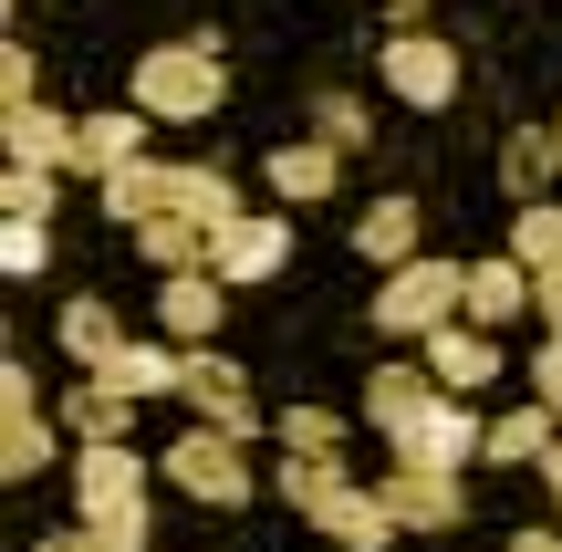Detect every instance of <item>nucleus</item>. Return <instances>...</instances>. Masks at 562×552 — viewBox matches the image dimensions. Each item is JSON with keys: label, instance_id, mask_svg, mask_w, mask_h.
Here are the masks:
<instances>
[{"label": "nucleus", "instance_id": "c756f323", "mask_svg": "<svg viewBox=\"0 0 562 552\" xmlns=\"http://www.w3.org/2000/svg\"><path fill=\"white\" fill-rule=\"evenodd\" d=\"M510 261H531V271L562 261V199H521V219H510Z\"/></svg>", "mask_w": 562, "mask_h": 552}, {"label": "nucleus", "instance_id": "c9c22d12", "mask_svg": "<svg viewBox=\"0 0 562 552\" xmlns=\"http://www.w3.org/2000/svg\"><path fill=\"white\" fill-rule=\"evenodd\" d=\"M531 396L562 417V334H542V345H531Z\"/></svg>", "mask_w": 562, "mask_h": 552}, {"label": "nucleus", "instance_id": "9b49d317", "mask_svg": "<svg viewBox=\"0 0 562 552\" xmlns=\"http://www.w3.org/2000/svg\"><path fill=\"white\" fill-rule=\"evenodd\" d=\"M146 125H157L146 104H104V115H74V167L104 188L115 167H136V157H146Z\"/></svg>", "mask_w": 562, "mask_h": 552}, {"label": "nucleus", "instance_id": "7ed1b4c3", "mask_svg": "<svg viewBox=\"0 0 562 552\" xmlns=\"http://www.w3.org/2000/svg\"><path fill=\"white\" fill-rule=\"evenodd\" d=\"M157 480H167L178 500L240 511V500H250V438H229V428H178V438H167V459H157Z\"/></svg>", "mask_w": 562, "mask_h": 552}, {"label": "nucleus", "instance_id": "2f4dec72", "mask_svg": "<svg viewBox=\"0 0 562 552\" xmlns=\"http://www.w3.org/2000/svg\"><path fill=\"white\" fill-rule=\"evenodd\" d=\"M53 199H63V167H0V209L11 219H53Z\"/></svg>", "mask_w": 562, "mask_h": 552}, {"label": "nucleus", "instance_id": "9d476101", "mask_svg": "<svg viewBox=\"0 0 562 552\" xmlns=\"http://www.w3.org/2000/svg\"><path fill=\"white\" fill-rule=\"evenodd\" d=\"M157 459H136V438H83L74 449V511H104V500H146Z\"/></svg>", "mask_w": 562, "mask_h": 552}, {"label": "nucleus", "instance_id": "423d86ee", "mask_svg": "<svg viewBox=\"0 0 562 552\" xmlns=\"http://www.w3.org/2000/svg\"><path fill=\"white\" fill-rule=\"evenodd\" d=\"M178 407L199 417V428H229V438H261V407H250V375L229 365L220 345H188V365H178Z\"/></svg>", "mask_w": 562, "mask_h": 552}, {"label": "nucleus", "instance_id": "39448f33", "mask_svg": "<svg viewBox=\"0 0 562 552\" xmlns=\"http://www.w3.org/2000/svg\"><path fill=\"white\" fill-rule=\"evenodd\" d=\"M385 438H396V459H417V470H469V459L490 449V417H469V396L438 386L406 428H385Z\"/></svg>", "mask_w": 562, "mask_h": 552}, {"label": "nucleus", "instance_id": "a19ab883", "mask_svg": "<svg viewBox=\"0 0 562 552\" xmlns=\"http://www.w3.org/2000/svg\"><path fill=\"white\" fill-rule=\"evenodd\" d=\"M385 11H396V32H417V0H385Z\"/></svg>", "mask_w": 562, "mask_h": 552}, {"label": "nucleus", "instance_id": "6e6552de", "mask_svg": "<svg viewBox=\"0 0 562 552\" xmlns=\"http://www.w3.org/2000/svg\"><path fill=\"white\" fill-rule=\"evenodd\" d=\"M281 261H292V219H229L220 240H209V271H220L229 292H250V282H281Z\"/></svg>", "mask_w": 562, "mask_h": 552}, {"label": "nucleus", "instance_id": "ea45409f", "mask_svg": "<svg viewBox=\"0 0 562 552\" xmlns=\"http://www.w3.org/2000/svg\"><path fill=\"white\" fill-rule=\"evenodd\" d=\"M542 491H552V500H562V438H552V459H542Z\"/></svg>", "mask_w": 562, "mask_h": 552}, {"label": "nucleus", "instance_id": "bb28decb", "mask_svg": "<svg viewBox=\"0 0 562 552\" xmlns=\"http://www.w3.org/2000/svg\"><path fill=\"white\" fill-rule=\"evenodd\" d=\"M271 491L292 500L302 521H313L323 500H344V491H355V470H344V459H281V470H271Z\"/></svg>", "mask_w": 562, "mask_h": 552}, {"label": "nucleus", "instance_id": "72a5a7b5", "mask_svg": "<svg viewBox=\"0 0 562 552\" xmlns=\"http://www.w3.org/2000/svg\"><path fill=\"white\" fill-rule=\"evenodd\" d=\"M42 261H53V229H42V219H11V229H0V271H11V282H32Z\"/></svg>", "mask_w": 562, "mask_h": 552}, {"label": "nucleus", "instance_id": "4c0bfd02", "mask_svg": "<svg viewBox=\"0 0 562 552\" xmlns=\"http://www.w3.org/2000/svg\"><path fill=\"white\" fill-rule=\"evenodd\" d=\"M32 552H94V532H83V521H63V532H42Z\"/></svg>", "mask_w": 562, "mask_h": 552}, {"label": "nucleus", "instance_id": "cd10ccee", "mask_svg": "<svg viewBox=\"0 0 562 552\" xmlns=\"http://www.w3.org/2000/svg\"><path fill=\"white\" fill-rule=\"evenodd\" d=\"M501 178H510V199H542V188L562 178V146H552V125H521V136L501 146Z\"/></svg>", "mask_w": 562, "mask_h": 552}, {"label": "nucleus", "instance_id": "f704fd0d", "mask_svg": "<svg viewBox=\"0 0 562 552\" xmlns=\"http://www.w3.org/2000/svg\"><path fill=\"white\" fill-rule=\"evenodd\" d=\"M0 104H42V74H32V42H0Z\"/></svg>", "mask_w": 562, "mask_h": 552}, {"label": "nucleus", "instance_id": "7c9ffc66", "mask_svg": "<svg viewBox=\"0 0 562 552\" xmlns=\"http://www.w3.org/2000/svg\"><path fill=\"white\" fill-rule=\"evenodd\" d=\"M281 459H344V417L334 407H281Z\"/></svg>", "mask_w": 562, "mask_h": 552}, {"label": "nucleus", "instance_id": "5701e85b", "mask_svg": "<svg viewBox=\"0 0 562 552\" xmlns=\"http://www.w3.org/2000/svg\"><path fill=\"white\" fill-rule=\"evenodd\" d=\"M53 334H63V354H74L83 375H94L104 354L125 345V324H115V303H94V292H74V303H63V324H53Z\"/></svg>", "mask_w": 562, "mask_h": 552}, {"label": "nucleus", "instance_id": "412c9836", "mask_svg": "<svg viewBox=\"0 0 562 552\" xmlns=\"http://www.w3.org/2000/svg\"><path fill=\"white\" fill-rule=\"evenodd\" d=\"M240 209H250V199H240V178H229V167H178V219H199L209 240H220Z\"/></svg>", "mask_w": 562, "mask_h": 552}, {"label": "nucleus", "instance_id": "4be33fe9", "mask_svg": "<svg viewBox=\"0 0 562 552\" xmlns=\"http://www.w3.org/2000/svg\"><path fill=\"white\" fill-rule=\"evenodd\" d=\"M355 250H364V261H375V271L417 261V199H375V209H364V219H355Z\"/></svg>", "mask_w": 562, "mask_h": 552}, {"label": "nucleus", "instance_id": "f257e3e1", "mask_svg": "<svg viewBox=\"0 0 562 552\" xmlns=\"http://www.w3.org/2000/svg\"><path fill=\"white\" fill-rule=\"evenodd\" d=\"M136 94L125 104H146L157 125H209L229 104V74H220V32H199V42H157V53H136Z\"/></svg>", "mask_w": 562, "mask_h": 552}, {"label": "nucleus", "instance_id": "a878e982", "mask_svg": "<svg viewBox=\"0 0 562 552\" xmlns=\"http://www.w3.org/2000/svg\"><path fill=\"white\" fill-rule=\"evenodd\" d=\"M136 250H146V271H157V282H167V271H209V229L178 219V209H167V219H146Z\"/></svg>", "mask_w": 562, "mask_h": 552}, {"label": "nucleus", "instance_id": "b1692460", "mask_svg": "<svg viewBox=\"0 0 562 552\" xmlns=\"http://www.w3.org/2000/svg\"><path fill=\"white\" fill-rule=\"evenodd\" d=\"M427 396H438L427 354H417V365H375V375H364V417H375V428H406V417H417Z\"/></svg>", "mask_w": 562, "mask_h": 552}, {"label": "nucleus", "instance_id": "393cba45", "mask_svg": "<svg viewBox=\"0 0 562 552\" xmlns=\"http://www.w3.org/2000/svg\"><path fill=\"white\" fill-rule=\"evenodd\" d=\"M42 470H53V417L0 407V480H42Z\"/></svg>", "mask_w": 562, "mask_h": 552}, {"label": "nucleus", "instance_id": "473e14b6", "mask_svg": "<svg viewBox=\"0 0 562 552\" xmlns=\"http://www.w3.org/2000/svg\"><path fill=\"white\" fill-rule=\"evenodd\" d=\"M313 136H323V146H344V157H355V146L375 136V115H364L355 94H334V83H323V94H313Z\"/></svg>", "mask_w": 562, "mask_h": 552}, {"label": "nucleus", "instance_id": "aec40b11", "mask_svg": "<svg viewBox=\"0 0 562 552\" xmlns=\"http://www.w3.org/2000/svg\"><path fill=\"white\" fill-rule=\"evenodd\" d=\"M63 428H74V449H83V438H136V396H115V386H104V375H83V386L74 396H63Z\"/></svg>", "mask_w": 562, "mask_h": 552}, {"label": "nucleus", "instance_id": "0eeeda50", "mask_svg": "<svg viewBox=\"0 0 562 552\" xmlns=\"http://www.w3.org/2000/svg\"><path fill=\"white\" fill-rule=\"evenodd\" d=\"M375 491H385V511H396L406 532H459V521H469L459 470H417V459H396V470H385Z\"/></svg>", "mask_w": 562, "mask_h": 552}, {"label": "nucleus", "instance_id": "c85d7f7f", "mask_svg": "<svg viewBox=\"0 0 562 552\" xmlns=\"http://www.w3.org/2000/svg\"><path fill=\"white\" fill-rule=\"evenodd\" d=\"M83 532H94V552H146L157 542V500H104V511H74Z\"/></svg>", "mask_w": 562, "mask_h": 552}, {"label": "nucleus", "instance_id": "2eb2a0df", "mask_svg": "<svg viewBox=\"0 0 562 552\" xmlns=\"http://www.w3.org/2000/svg\"><path fill=\"white\" fill-rule=\"evenodd\" d=\"M313 532L334 542V552H385L406 521L385 511V491H344V500H323V511H313Z\"/></svg>", "mask_w": 562, "mask_h": 552}, {"label": "nucleus", "instance_id": "f03ea898", "mask_svg": "<svg viewBox=\"0 0 562 552\" xmlns=\"http://www.w3.org/2000/svg\"><path fill=\"white\" fill-rule=\"evenodd\" d=\"M364 313H375V334H417V345H427L438 324H459V313H469V261L417 250V261H396L375 282V303H364Z\"/></svg>", "mask_w": 562, "mask_h": 552}, {"label": "nucleus", "instance_id": "dca6fc26", "mask_svg": "<svg viewBox=\"0 0 562 552\" xmlns=\"http://www.w3.org/2000/svg\"><path fill=\"white\" fill-rule=\"evenodd\" d=\"M0 157H11V167H74V115L11 104V115H0Z\"/></svg>", "mask_w": 562, "mask_h": 552}, {"label": "nucleus", "instance_id": "a211bd4d", "mask_svg": "<svg viewBox=\"0 0 562 552\" xmlns=\"http://www.w3.org/2000/svg\"><path fill=\"white\" fill-rule=\"evenodd\" d=\"M178 365H188V345H136V334H125L94 375H104L115 396H136V407H146V396H178Z\"/></svg>", "mask_w": 562, "mask_h": 552}, {"label": "nucleus", "instance_id": "ddd939ff", "mask_svg": "<svg viewBox=\"0 0 562 552\" xmlns=\"http://www.w3.org/2000/svg\"><path fill=\"white\" fill-rule=\"evenodd\" d=\"M220 313H229V282H220V271H167V282H157V324L178 334V345H209Z\"/></svg>", "mask_w": 562, "mask_h": 552}, {"label": "nucleus", "instance_id": "20e7f679", "mask_svg": "<svg viewBox=\"0 0 562 552\" xmlns=\"http://www.w3.org/2000/svg\"><path fill=\"white\" fill-rule=\"evenodd\" d=\"M375 74H385V94L417 104V115H448V104H459V53H448L438 32H385Z\"/></svg>", "mask_w": 562, "mask_h": 552}, {"label": "nucleus", "instance_id": "6ab92c4d", "mask_svg": "<svg viewBox=\"0 0 562 552\" xmlns=\"http://www.w3.org/2000/svg\"><path fill=\"white\" fill-rule=\"evenodd\" d=\"M552 438H562V417L542 407V396H531V407H510V417H490V470H542L552 459Z\"/></svg>", "mask_w": 562, "mask_h": 552}, {"label": "nucleus", "instance_id": "e433bc0d", "mask_svg": "<svg viewBox=\"0 0 562 552\" xmlns=\"http://www.w3.org/2000/svg\"><path fill=\"white\" fill-rule=\"evenodd\" d=\"M531 282H542V303H531V313H542V324L562 334V261H552V271H531Z\"/></svg>", "mask_w": 562, "mask_h": 552}, {"label": "nucleus", "instance_id": "4468645a", "mask_svg": "<svg viewBox=\"0 0 562 552\" xmlns=\"http://www.w3.org/2000/svg\"><path fill=\"white\" fill-rule=\"evenodd\" d=\"M531 303H542L531 261H510V250H501V261H469V324H490V334H501V324H521Z\"/></svg>", "mask_w": 562, "mask_h": 552}, {"label": "nucleus", "instance_id": "f8f14e48", "mask_svg": "<svg viewBox=\"0 0 562 552\" xmlns=\"http://www.w3.org/2000/svg\"><path fill=\"white\" fill-rule=\"evenodd\" d=\"M334 178H344V146H323V136H292V146H271V157H261V188H271L281 209L334 199Z\"/></svg>", "mask_w": 562, "mask_h": 552}, {"label": "nucleus", "instance_id": "79ce46f5", "mask_svg": "<svg viewBox=\"0 0 562 552\" xmlns=\"http://www.w3.org/2000/svg\"><path fill=\"white\" fill-rule=\"evenodd\" d=\"M552 146H562V115H552Z\"/></svg>", "mask_w": 562, "mask_h": 552}, {"label": "nucleus", "instance_id": "f3484780", "mask_svg": "<svg viewBox=\"0 0 562 552\" xmlns=\"http://www.w3.org/2000/svg\"><path fill=\"white\" fill-rule=\"evenodd\" d=\"M167 209H178V167L136 157V167L104 178V219H115V229H146V219H167Z\"/></svg>", "mask_w": 562, "mask_h": 552}, {"label": "nucleus", "instance_id": "1a4fd4ad", "mask_svg": "<svg viewBox=\"0 0 562 552\" xmlns=\"http://www.w3.org/2000/svg\"><path fill=\"white\" fill-rule=\"evenodd\" d=\"M417 354H427V375H438L448 396H480V386H501V334H490V324H469V313H459V324H438Z\"/></svg>", "mask_w": 562, "mask_h": 552}, {"label": "nucleus", "instance_id": "58836bf2", "mask_svg": "<svg viewBox=\"0 0 562 552\" xmlns=\"http://www.w3.org/2000/svg\"><path fill=\"white\" fill-rule=\"evenodd\" d=\"M510 552H562V532H510Z\"/></svg>", "mask_w": 562, "mask_h": 552}]
</instances>
